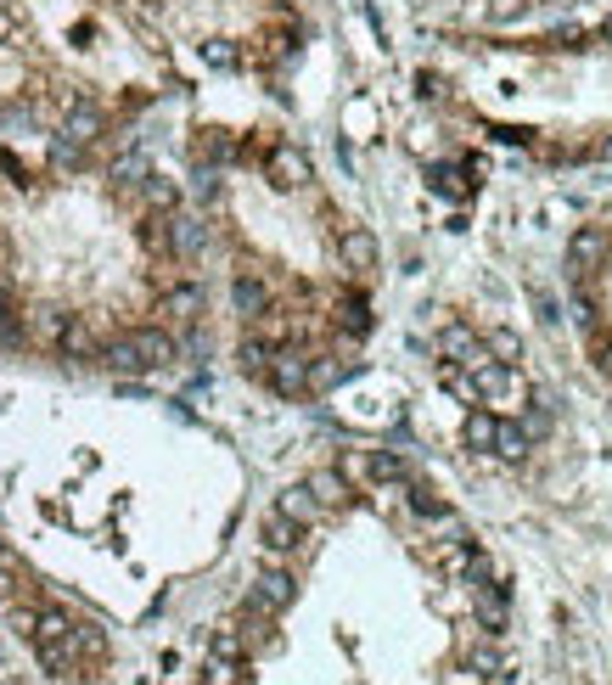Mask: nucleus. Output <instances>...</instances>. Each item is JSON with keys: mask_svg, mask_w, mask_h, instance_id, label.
I'll list each match as a JSON object with an SVG mask.
<instances>
[{"mask_svg": "<svg viewBox=\"0 0 612 685\" xmlns=\"http://www.w3.org/2000/svg\"><path fill=\"white\" fill-rule=\"evenodd\" d=\"M265 175H271V186H276V192H304V186L315 181V163H309V152H304V146L276 141V146H271V157H265Z\"/></svg>", "mask_w": 612, "mask_h": 685, "instance_id": "f257e3e1", "label": "nucleus"}, {"mask_svg": "<svg viewBox=\"0 0 612 685\" xmlns=\"http://www.w3.org/2000/svg\"><path fill=\"white\" fill-rule=\"evenodd\" d=\"M265 382H271L282 399L309 393V355L298 349V343H276V349H271V371H265Z\"/></svg>", "mask_w": 612, "mask_h": 685, "instance_id": "f03ea898", "label": "nucleus"}, {"mask_svg": "<svg viewBox=\"0 0 612 685\" xmlns=\"http://www.w3.org/2000/svg\"><path fill=\"white\" fill-rule=\"evenodd\" d=\"M377 259H382V247H377V236H371L366 225H343V231H337V265H343L348 276H371Z\"/></svg>", "mask_w": 612, "mask_h": 685, "instance_id": "7ed1b4c3", "label": "nucleus"}, {"mask_svg": "<svg viewBox=\"0 0 612 685\" xmlns=\"http://www.w3.org/2000/svg\"><path fill=\"white\" fill-rule=\"evenodd\" d=\"M601 265H606V231H601V225H584V231L568 242V282L584 287L590 270H601Z\"/></svg>", "mask_w": 612, "mask_h": 685, "instance_id": "20e7f679", "label": "nucleus"}, {"mask_svg": "<svg viewBox=\"0 0 612 685\" xmlns=\"http://www.w3.org/2000/svg\"><path fill=\"white\" fill-rule=\"evenodd\" d=\"M130 343H135V355H141V371H163V366H174V355H181L174 331H163V326H135Z\"/></svg>", "mask_w": 612, "mask_h": 685, "instance_id": "39448f33", "label": "nucleus"}, {"mask_svg": "<svg viewBox=\"0 0 612 685\" xmlns=\"http://www.w3.org/2000/svg\"><path fill=\"white\" fill-rule=\"evenodd\" d=\"M472 613H478V624H483L489 635H500V630L511 624V602H506V584H500V579L472 584Z\"/></svg>", "mask_w": 612, "mask_h": 685, "instance_id": "423d86ee", "label": "nucleus"}, {"mask_svg": "<svg viewBox=\"0 0 612 685\" xmlns=\"http://www.w3.org/2000/svg\"><path fill=\"white\" fill-rule=\"evenodd\" d=\"M293 573L287 568H258V579H253V590H247V602H258L265 613H282V607H293Z\"/></svg>", "mask_w": 612, "mask_h": 685, "instance_id": "0eeeda50", "label": "nucleus"}, {"mask_svg": "<svg viewBox=\"0 0 612 685\" xmlns=\"http://www.w3.org/2000/svg\"><path fill=\"white\" fill-rule=\"evenodd\" d=\"M108 130V119H102V108L96 102H68V119H62V141H73V146H96V135Z\"/></svg>", "mask_w": 612, "mask_h": 685, "instance_id": "6e6552de", "label": "nucleus"}, {"mask_svg": "<svg viewBox=\"0 0 612 685\" xmlns=\"http://www.w3.org/2000/svg\"><path fill=\"white\" fill-rule=\"evenodd\" d=\"M203 309H208V298H203V287H197V282L169 287V293H163V304H157V315H169L174 326H197V320H203Z\"/></svg>", "mask_w": 612, "mask_h": 685, "instance_id": "1a4fd4ad", "label": "nucleus"}, {"mask_svg": "<svg viewBox=\"0 0 612 685\" xmlns=\"http://www.w3.org/2000/svg\"><path fill=\"white\" fill-rule=\"evenodd\" d=\"M169 247H174V259H197V253L208 247V225L197 214H181L174 208L169 214Z\"/></svg>", "mask_w": 612, "mask_h": 685, "instance_id": "9d476101", "label": "nucleus"}, {"mask_svg": "<svg viewBox=\"0 0 612 685\" xmlns=\"http://www.w3.org/2000/svg\"><path fill=\"white\" fill-rule=\"evenodd\" d=\"M57 349H62L68 360H96V355H102V337H96V326L84 320V315H68V320H62V337H57Z\"/></svg>", "mask_w": 612, "mask_h": 685, "instance_id": "9b49d317", "label": "nucleus"}, {"mask_svg": "<svg viewBox=\"0 0 612 685\" xmlns=\"http://www.w3.org/2000/svg\"><path fill=\"white\" fill-rule=\"evenodd\" d=\"M231 309H236L242 320H265V315H271V287L258 282V276H236V282H231Z\"/></svg>", "mask_w": 612, "mask_h": 685, "instance_id": "f8f14e48", "label": "nucleus"}, {"mask_svg": "<svg viewBox=\"0 0 612 685\" xmlns=\"http://www.w3.org/2000/svg\"><path fill=\"white\" fill-rule=\"evenodd\" d=\"M309 494H315V505L320 511H343L348 500H355V489H348V478L337 472V467H320V472H309V483H304Z\"/></svg>", "mask_w": 612, "mask_h": 685, "instance_id": "ddd939ff", "label": "nucleus"}, {"mask_svg": "<svg viewBox=\"0 0 612 685\" xmlns=\"http://www.w3.org/2000/svg\"><path fill=\"white\" fill-rule=\"evenodd\" d=\"M276 511H282V518H293L298 529H309V523H320V505H315V494H309L304 483H293V489H282V500H276Z\"/></svg>", "mask_w": 612, "mask_h": 685, "instance_id": "4468645a", "label": "nucleus"}, {"mask_svg": "<svg viewBox=\"0 0 612 685\" xmlns=\"http://www.w3.org/2000/svg\"><path fill=\"white\" fill-rule=\"evenodd\" d=\"M108 371H119V377H141V355H135V343H130V331L124 337H113V343H102V355H96Z\"/></svg>", "mask_w": 612, "mask_h": 685, "instance_id": "2eb2a0df", "label": "nucleus"}, {"mask_svg": "<svg viewBox=\"0 0 612 685\" xmlns=\"http://www.w3.org/2000/svg\"><path fill=\"white\" fill-rule=\"evenodd\" d=\"M494 427H500V416L494 410H467V427H461V439H467V450H494Z\"/></svg>", "mask_w": 612, "mask_h": 685, "instance_id": "dca6fc26", "label": "nucleus"}, {"mask_svg": "<svg viewBox=\"0 0 612 685\" xmlns=\"http://www.w3.org/2000/svg\"><path fill=\"white\" fill-rule=\"evenodd\" d=\"M258 534H265V551H293L298 540H304V529L293 523V518H282V511H271V518H265V529H258Z\"/></svg>", "mask_w": 612, "mask_h": 685, "instance_id": "f3484780", "label": "nucleus"}, {"mask_svg": "<svg viewBox=\"0 0 612 685\" xmlns=\"http://www.w3.org/2000/svg\"><path fill=\"white\" fill-rule=\"evenodd\" d=\"M141 197H146L152 214H174V208H181V186L163 181V175H146V181H141Z\"/></svg>", "mask_w": 612, "mask_h": 685, "instance_id": "a211bd4d", "label": "nucleus"}, {"mask_svg": "<svg viewBox=\"0 0 612 685\" xmlns=\"http://www.w3.org/2000/svg\"><path fill=\"white\" fill-rule=\"evenodd\" d=\"M529 444H534V439L522 433V427L500 421V427H494V450H489V456H500V461H522V456H529Z\"/></svg>", "mask_w": 612, "mask_h": 685, "instance_id": "6ab92c4d", "label": "nucleus"}, {"mask_svg": "<svg viewBox=\"0 0 612 685\" xmlns=\"http://www.w3.org/2000/svg\"><path fill=\"white\" fill-rule=\"evenodd\" d=\"M271 349H276V343H265V337L253 331L242 349H236V366H242L247 377H265V371H271Z\"/></svg>", "mask_w": 612, "mask_h": 685, "instance_id": "aec40b11", "label": "nucleus"}, {"mask_svg": "<svg viewBox=\"0 0 612 685\" xmlns=\"http://www.w3.org/2000/svg\"><path fill=\"white\" fill-rule=\"evenodd\" d=\"M467 674H472V679H494V674H500L494 641H472V646H467Z\"/></svg>", "mask_w": 612, "mask_h": 685, "instance_id": "412c9836", "label": "nucleus"}, {"mask_svg": "<svg viewBox=\"0 0 612 685\" xmlns=\"http://www.w3.org/2000/svg\"><path fill=\"white\" fill-rule=\"evenodd\" d=\"M366 478H371V483H405V461L388 456V450H371V456H366Z\"/></svg>", "mask_w": 612, "mask_h": 685, "instance_id": "4be33fe9", "label": "nucleus"}, {"mask_svg": "<svg viewBox=\"0 0 612 685\" xmlns=\"http://www.w3.org/2000/svg\"><path fill=\"white\" fill-rule=\"evenodd\" d=\"M208 657H225V663H242V657H247V641H242V630H236V624H225V630H214V641H208Z\"/></svg>", "mask_w": 612, "mask_h": 685, "instance_id": "5701e85b", "label": "nucleus"}, {"mask_svg": "<svg viewBox=\"0 0 612 685\" xmlns=\"http://www.w3.org/2000/svg\"><path fill=\"white\" fill-rule=\"evenodd\" d=\"M146 175H152V163H146L141 152H124V157L113 163V186H124V192H130V186H141Z\"/></svg>", "mask_w": 612, "mask_h": 685, "instance_id": "b1692460", "label": "nucleus"}, {"mask_svg": "<svg viewBox=\"0 0 612 685\" xmlns=\"http://www.w3.org/2000/svg\"><path fill=\"white\" fill-rule=\"evenodd\" d=\"M141 242H146V253H157V259H169V214H146L141 219Z\"/></svg>", "mask_w": 612, "mask_h": 685, "instance_id": "393cba45", "label": "nucleus"}, {"mask_svg": "<svg viewBox=\"0 0 612 685\" xmlns=\"http://www.w3.org/2000/svg\"><path fill=\"white\" fill-rule=\"evenodd\" d=\"M337 326H343L348 337H366V331H371V309H366L360 298H343V309H337Z\"/></svg>", "mask_w": 612, "mask_h": 685, "instance_id": "a878e982", "label": "nucleus"}, {"mask_svg": "<svg viewBox=\"0 0 612 685\" xmlns=\"http://www.w3.org/2000/svg\"><path fill=\"white\" fill-rule=\"evenodd\" d=\"M0 343H23V326H18V309H12V287L0 282Z\"/></svg>", "mask_w": 612, "mask_h": 685, "instance_id": "bb28decb", "label": "nucleus"}, {"mask_svg": "<svg viewBox=\"0 0 612 685\" xmlns=\"http://www.w3.org/2000/svg\"><path fill=\"white\" fill-rule=\"evenodd\" d=\"M489 360H500V366H517V360H522V343H517L511 331H494V337H489Z\"/></svg>", "mask_w": 612, "mask_h": 685, "instance_id": "cd10ccee", "label": "nucleus"}, {"mask_svg": "<svg viewBox=\"0 0 612 685\" xmlns=\"http://www.w3.org/2000/svg\"><path fill=\"white\" fill-rule=\"evenodd\" d=\"M343 377H348L343 360H309V388H332V382H343Z\"/></svg>", "mask_w": 612, "mask_h": 685, "instance_id": "c85d7f7f", "label": "nucleus"}, {"mask_svg": "<svg viewBox=\"0 0 612 685\" xmlns=\"http://www.w3.org/2000/svg\"><path fill=\"white\" fill-rule=\"evenodd\" d=\"M445 388L461 399V405H478V388H472V371H461V366H445Z\"/></svg>", "mask_w": 612, "mask_h": 685, "instance_id": "c756f323", "label": "nucleus"}, {"mask_svg": "<svg viewBox=\"0 0 612 685\" xmlns=\"http://www.w3.org/2000/svg\"><path fill=\"white\" fill-rule=\"evenodd\" d=\"M236 679H242V663L208 657V668H203V685H236Z\"/></svg>", "mask_w": 612, "mask_h": 685, "instance_id": "7c9ffc66", "label": "nucleus"}, {"mask_svg": "<svg viewBox=\"0 0 612 685\" xmlns=\"http://www.w3.org/2000/svg\"><path fill=\"white\" fill-rule=\"evenodd\" d=\"M203 62H208V68H236L242 57H236L231 40H208V45H203Z\"/></svg>", "mask_w": 612, "mask_h": 685, "instance_id": "2f4dec72", "label": "nucleus"}, {"mask_svg": "<svg viewBox=\"0 0 612 685\" xmlns=\"http://www.w3.org/2000/svg\"><path fill=\"white\" fill-rule=\"evenodd\" d=\"M79 157H84V146H73V141L51 135V163H57V168H79Z\"/></svg>", "mask_w": 612, "mask_h": 685, "instance_id": "473e14b6", "label": "nucleus"}, {"mask_svg": "<svg viewBox=\"0 0 612 685\" xmlns=\"http://www.w3.org/2000/svg\"><path fill=\"white\" fill-rule=\"evenodd\" d=\"M62 320H68V315L40 309V315H34V337H40V343H57V337H62Z\"/></svg>", "mask_w": 612, "mask_h": 685, "instance_id": "72a5a7b5", "label": "nucleus"}, {"mask_svg": "<svg viewBox=\"0 0 612 685\" xmlns=\"http://www.w3.org/2000/svg\"><path fill=\"white\" fill-rule=\"evenodd\" d=\"M432 186H439L445 197H461L467 186H461V175H456V168H439V175H432Z\"/></svg>", "mask_w": 612, "mask_h": 685, "instance_id": "f704fd0d", "label": "nucleus"}, {"mask_svg": "<svg viewBox=\"0 0 612 685\" xmlns=\"http://www.w3.org/2000/svg\"><path fill=\"white\" fill-rule=\"evenodd\" d=\"M595 40H601V45H612V18H606V23L595 29Z\"/></svg>", "mask_w": 612, "mask_h": 685, "instance_id": "c9c22d12", "label": "nucleus"}, {"mask_svg": "<svg viewBox=\"0 0 612 685\" xmlns=\"http://www.w3.org/2000/svg\"><path fill=\"white\" fill-rule=\"evenodd\" d=\"M601 157H606V163H612V141H601Z\"/></svg>", "mask_w": 612, "mask_h": 685, "instance_id": "e433bc0d", "label": "nucleus"}]
</instances>
